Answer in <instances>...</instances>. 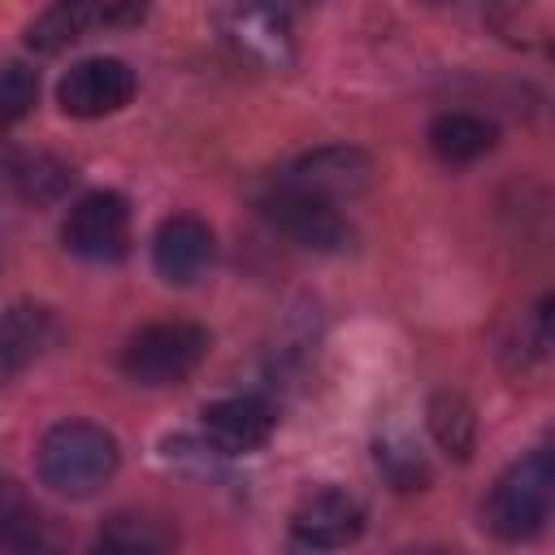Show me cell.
Returning <instances> with one entry per match:
<instances>
[{
	"instance_id": "obj_1",
	"label": "cell",
	"mask_w": 555,
	"mask_h": 555,
	"mask_svg": "<svg viewBox=\"0 0 555 555\" xmlns=\"http://www.w3.org/2000/svg\"><path fill=\"white\" fill-rule=\"evenodd\" d=\"M121 464L117 438L95 421H61L39 442V477L65 499H91Z\"/></svg>"
},
{
	"instance_id": "obj_2",
	"label": "cell",
	"mask_w": 555,
	"mask_h": 555,
	"mask_svg": "<svg viewBox=\"0 0 555 555\" xmlns=\"http://www.w3.org/2000/svg\"><path fill=\"white\" fill-rule=\"evenodd\" d=\"M551 490H555V468H551V451L538 447L529 455H520L490 490L486 499V525L503 538V542H529L533 533H542L546 516H551Z\"/></svg>"
},
{
	"instance_id": "obj_16",
	"label": "cell",
	"mask_w": 555,
	"mask_h": 555,
	"mask_svg": "<svg viewBox=\"0 0 555 555\" xmlns=\"http://www.w3.org/2000/svg\"><path fill=\"white\" fill-rule=\"evenodd\" d=\"M494 139H499L494 126L477 113H438L429 121V147L447 165H473L494 147Z\"/></svg>"
},
{
	"instance_id": "obj_5",
	"label": "cell",
	"mask_w": 555,
	"mask_h": 555,
	"mask_svg": "<svg viewBox=\"0 0 555 555\" xmlns=\"http://www.w3.org/2000/svg\"><path fill=\"white\" fill-rule=\"evenodd\" d=\"M61 238L82 260H117L130 243V204L117 191H91L69 208Z\"/></svg>"
},
{
	"instance_id": "obj_19",
	"label": "cell",
	"mask_w": 555,
	"mask_h": 555,
	"mask_svg": "<svg viewBox=\"0 0 555 555\" xmlns=\"http://www.w3.org/2000/svg\"><path fill=\"white\" fill-rule=\"evenodd\" d=\"M399 555H455V551H447V546H408Z\"/></svg>"
},
{
	"instance_id": "obj_20",
	"label": "cell",
	"mask_w": 555,
	"mask_h": 555,
	"mask_svg": "<svg viewBox=\"0 0 555 555\" xmlns=\"http://www.w3.org/2000/svg\"><path fill=\"white\" fill-rule=\"evenodd\" d=\"M91 555H104V551H100V546H95V551H91Z\"/></svg>"
},
{
	"instance_id": "obj_8",
	"label": "cell",
	"mask_w": 555,
	"mask_h": 555,
	"mask_svg": "<svg viewBox=\"0 0 555 555\" xmlns=\"http://www.w3.org/2000/svg\"><path fill=\"white\" fill-rule=\"evenodd\" d=\"M217 26H221V39L234 48V56L256 69H282L295 56L291 22L278 9H225L217 13Z\"/></svg>"
},
{
	"instance_id": "obj_13",
	"label": "cell",
	"mask_w": 555,
	"mask_h": 555,
	"mask_svg": "<svg viewBox=\"0 0 555 555\" xmlns=\"http://www.w3.org/2000/svg\"><path fill=\"white\" fill-rule=\"evenodd\" d=\"M95 546L104 555H173V529L152 512H113Z\"/></svg>"
},
{
	"instance_id": "obj_15",
	"label": "cell",
	"mask_w": 555,
	"mask_h": 555,
	"mask_svg": "<svg viewBox=\"0 0 555 555\" xmlns=\"http://www.w3.org/2000/svg\"><path fill=\"white\" fill-rule=\"evenodd\" d=\"M0 555H69V542L56 520L17 499L0 512Z\"/></svg>"
},
{
	"instance_id": "obj_18",
	"label": "cell",
	"mask_w": 555,
	"mask_h": 555,
	"mask_svg": "<svg viewBox=\"0 0 555 555\" xmlns=\"http://www.w3.org/2000/svg\"><path fill=\"white\" fill-rule=\"evenodd\" d=\"M35 100H39V74L22 61H4L0 65V126L26 117Z\"/></svg>"
},
{
	"instance_id": "obj_4",
	"label": "cell",
	"mask_w": 555,
	"mask_h": 555,
	"mask_svg": "<svg viewBox=\"0 0 555 555\" xmlns=\"http://www.w3.org/2000/svg\"><path fill=\"white\" fill-rule=\"evenodd\" d=\"M369 173H373V160L360 147L330 143V147H312V152L295 156L282 169L278 186L338 208V199H351V195H360L369 186Z\"/></svg>"
},
{
	"instance_id": "obj_17",
	"label": "cell",
	"mask_w": 555,
	"mask_h": 555,
	"mask_svg": "<svg viewBox=\"0 0 555 555\" xmlns=\"http://www.w3.org/2000/svg\"><path fill=\"white\" fill-rule=\"evenodd\" d=\"M429 429L438 438V447L455 460H468L473 442H477V416H473V403L455 390H442L429 399Z\"/></svg>"
},
{
	"instance_id": "obj_14",
	"label": "cell",
	"mask_w": 555,
	"mask_h": 555,
	"mask_svg": "<svg viewBox=\"0 0 555 555\" xmlns=\"http://www.w3.org/2000/svg\"><path fill=\"white\" fill-rule=\"evenodd\" d=\"M52 338V312L35 304H13L0 312V373L26 369Z\"/></svg>"
},
{
	"instance_id": "obj_6",
	"label": "cell",
	"mask_w": 555,
	"mask_h": 555,
	"mask_svg": "<svg viewBox=\"0 0 555 555\" xmlns=\"http://www.w3.org/2000/svg\"><path fill=\"white\" fill-rule=\"evenodd\" d=\"M134 95V69L117 56H87L78 65L65 69L56 100L69 117H108L117 108H126Z\"/></svg>"
},
{
	"instance_id": "obj_11",
	"label": "cell",
	"mask_w": 555,
	"mask_h": 555,
	"mask_svg": "<svg viewBox=\"0 0 555 555\" xmlns=\"http://www.w3.org/2000/svg\"><path fill=\"white\" fill-rule=\"evenodd\" d=\"M152 264L165 282H195L212 264V230L191 212H173L152 234Z\"/></svg>"
},
{
	"instance_id": "obj_9",
	"label": "cell",
	"mask_w": 555,
	"mask_h": 555,
	"mask_svg": "<svg viewBox=\"0 0 555 555\" xmlns=\"http://www.w3.org/2000/svg\"><path fill=\"white\" fill-rule=\"evenodd\" d=\"M264 217L291 243L312 247V251H343L351 243V225L334 204H321V199H308V195H295L282 186L264 199Z\"/></svg>"
},
{
	"instance_id": "obj_7",
	"label": "cell",
	"mask_w": 555,
	"mask_h": 555,
	"mask_svg": "<svg viewBox=\"0 0 555 555\" xmlns=\"http://www.w3.org/2000/svg\"><path fill=\"white\" fill-rule=\"evenodd\" d=\"M143 22L139 4H100V0H69V4H52L43 9L30 26H26V43L35 52H61L87 35L113 30V26H134Z\"/></svg>"
},
{
	"instance_id": "obj_10",
	"label": "cell",
	"mask_w": 555,
	"mask_h": 555,
	"mask_svg": "<svg viewBox=\"0 0 555 555\" xmlns=\"http://www.w3.org/2000/svg\"><path fill=\"white\" fill-rule=\"evenodd\" d=\"M291 529H295V538H299L304 546H312V551H334V546H347V542L360 538V529H364V507H360L347 490L321 486V490H312V494L299 499V507H295V516H291Z\"/></svg>"
},
{
	"instance_id": "obj_3",
	"label": "cell",
	"mask_w": 555,
	"mask_h": 555,
	"mask_svg": "<svg viewBox=\"0 0 555 555\" xmlns=\"http://www.w3.org/2000/svg\"><path fill=\"white\" fill-rule=\"evenodd\" d=\"M208 347L212 338L195 321H152L126 338L121 373L139 386H173L204 364Z\"/></svg>"
},
{
	"instance_id": "obj_12",
	"label": "cell",
	"mask_w": 555,
	"mask_h": 555,
	"mask_svg": "<svg viewBox=\"0 0 555 555\" xmlns=\"http://www.w3.org/2000/svg\"><path fill=\"white\" fill-rule=\"evenodd\" d=\"M199 421H204V438L225 455L260 451L273 434V408L264 399H251V395L217 399V403L204 408Z\"/></svg>"
}]
</instances>
